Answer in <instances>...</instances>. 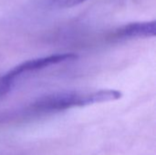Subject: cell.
I'll use <instances>...</instances> for the list:
<instances>
[{
	"label": "cell",
	"mask_w": 156,
	"mask_h": 155,
	"mask_svg": "<svg viewBox=\"0 0 156 155\" xmlns=\"http://www.w3.org/2000/svg\"><path fill=\"white\" fill-rule=\"evenodd\" d=\"M84 92L62 91L55 92L38 98L31 105V110L39 113L65 111L74 107L83 106Z\"/></svg>",
	"instance_id": "6da1fadb"
},
{
	"label": "cell",
	"mask_w": 156,
	"mask_h": 155,
	"mask_svg": "<svg viewBox=\"0 0 156 155\" xmlns=\"http://www.w3.org/2000/svg\"><path fill=\"white\" fill-rule=\"evenodd\" d=\"M78 58V55L74 53H60V54H53L42 58H33L27 61L22 62L21 64L16 66L14 69L7 71L4 76L1 77L0 81L7 84H12L13 80L22 75L23 73L30 72V71H36L38 69H45L47 67L59 64L66 61H70Z\"/></svg>",
	"instance_id": "7a4b0ae2"
},
{
	"label": "cell",
	"mask_w": 156,
	"mask_h": 155,
	"mask_svg": "<svg viewBox=\"0 0 156 155\" xmlns=\"http://www.w3.org/2000/svg\"><path fill=\"white\" fill-rule=\"evenodd\" d=\"M155 20L130 23L118 28L114 33V36L116 37L122 39L146 38L155 37Z\"/></svg>",
	"instance_id": "3957f363"
},
{
	"label": "cell",
	"mask_w": 156,
	"mask_h": 155,
	"mask_svg": "<svg viewBox=\"0 0 156 155\" xmlns=\"http://www.w3.org/2000/svg\"><path fill=\"white\" fill-rule=\"evenodd\" d=\"M122 97V93L116 90H100L91 92H85L84 104L85 106L101 103L107 101H113L120 100Z\"/></svg>",
	"instance_id": "277c9868"
},
{
	"label": "cell",
	"mask_w": 156,
	"mask_h": 155,
	"mask_svg": "<svg viewBox=\"0 0 156 155\" xmlns=\"http://www.w3.org/2000/svg\"><path fill=\"white\" fill-rule=\"evenodd\" d=\"M52 3L60 8H69L75 5H79L87 0H51Z\"/></svg>",
	"instance_id": "5b68a950"
}]
</instances>
